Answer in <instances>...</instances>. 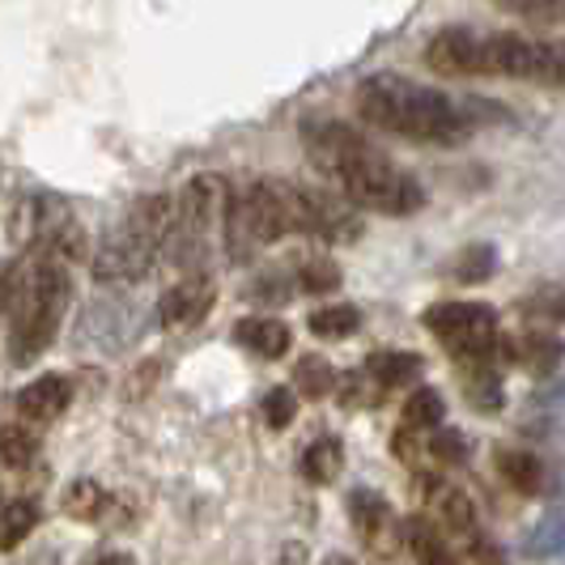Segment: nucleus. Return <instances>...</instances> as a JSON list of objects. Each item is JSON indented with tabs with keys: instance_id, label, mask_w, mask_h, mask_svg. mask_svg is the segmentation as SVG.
Wrapping results in <instances>:
<instances>
[{
	"instance_id": "f257e3e1",
	"label": "nucleus",
	"mask_w": 565,
	"mask_h": 565,
	"mask_svg": "<svg viewBox=\"0 0 565 565\" xmlns=\"http://www.w3.org/2000/svg\"><path fill=\"white\" fill-rule=\"evenodd\" d=\"M302 145L315 167L340 188V196L353 200L358 209L383 213V217H408L425 204L422 183L408 170H399L392 158H383L344 119H307Z\"/></svg>"
},
{
	"instance_id": "f03ea898",
	"label": "nucleus",
	"mask_w": 565,
	"mask_h": 565,
	"mask_svg": "<svg viewBox=\"0 0 565 565\" xmlns=\"http://www.w3.org/2000/svg\"><path fill=\"white\" fill-rule=\"evenodd\" d=\"M358 115L374 128H383V132L429 145L463 141L477 124L468 115V107L455 103L451 94L408 82L399 73H374L358 85Z\"/></svg>"
},
{
	"instance_id": "7ed1b4c3",
	"label": "nucleus",
	"mask_w": 565,
	"mask_h": 565,
	"mask_svg": "<svg viewBox=\"0 0 565 565\" xmlns=\"http://www.w3.org/2000/svg\"><path fill=\"white\" fill-rule=\"evenodd\" d=\"M68 302H73V281L60 255H39L30 259L26 273L13 277V294H9V362L13 366H34L52 349Z\"/></svg>"
},
{
	"instance_id": "20e7f679",
	"label": "nucleus",
	"mask_w": 565,
	"mask_h": 565,
	"mask_svg": "<svg viewBox=\"0 0 565 565\" xmlns=\"http://www.w3.org/2000/svg\"><path fill=\"white\" fill-rule=\"evenodd\" d=\"M170 230H174V196L137 200L94 255V281L137 285L170 243Z\"/></svg>"
},
{
	"instance_id": "39448f33",
	"label": "nucleus",
	"mask_w": 565,
	"mask_h": 565,
	"mask_svg": "<svg viewBox=\"0 0 565 565\" xmlns=\"http://www.w3.org/2000/svg\"><path fill=\"white\" fill-rule=\"evenodd\" d=\"M302 234V188L289 179H255L247 192H234L226 217V252L234 264H247L259 247Z\"/></svg>"
},
{
	"instance_id": "423d86ee",
	"label": "nucleus",
	"mask_w": 565,
	"mask_h": 565,
	"mask_svg": "<svg viewBox=\"0 0 565 565\" xmlns=\"http://www.w3.org/2000/svg\"><path fill=\"white\" fill-rule=\"evenodd\" d=\"M230 200H234V192H230L226 174L204 170V174H192L183 183V192L174 196V230H170L167 243L179 264H196L213 238V230L226 234Z\"/></svg>"
},
{
	"instance_id": "0eeeda50",
	"label": "nucleus",
	"mask_w": 565,
	"mask_h": 565,
	"mask_svg": "<svg viewBox=\"0 0 565 565\" xmlns=\"http://www.w3.org/2000/svg\"><path fill=\"white\" fill-rule=\"evenodd\" d=\"M422 323L455 362H489L502 349L498 311L489 302H438L422 315Z\"/></svg>"
},
{
	"instance_id": "6e6552de",
	"label": "nucleus",
	"mask_w": 565,
	"mask_h": 565,
	"mask_svg": "<svg viewBox=\"0 0 565 565\" xmlns=\"http://www.w3.org/2000/svg\"><path fill=\"white\" fill-rule=\"evenodd\" d=\"M349 519L358 527V536L366 544L374 557L392 562L399 548H404V523L396 519V510L387 507L374 489H353L349 493Z\"/></svg>"
},
{
	"instance_id": "1a4fd4ad",
	"label": "nucleus",
	"mask_w": 565,
	"mask_h": 565,
	"mask_svg": "<svg viewBox=\"0 0 565 565\" xmlns=\"http://www.w3.org/2000/svg\"><path fill=\"white\" fill-rule=\"evenodd\" d=\"M484 39L472 26H447L425 43V64L438 77H484Z\"/></svg>"
},
{
	"instance_id": "9d476101",
	"label": "nucleus",
	"mask_w": 565,
	"mask_h": 565,
	"mask_svg": "<svg viewBox=\"0 0 565 565\" xmlns=\"http://www.w3.org/2000/svg\"><path fill=\"white\" fill-rule=\"evenodd\" d=\"M353 200L337 196V192H319V188H302V234H315L323 243H353L362 238V222L349 209Z\"/></svg>"
},
{
	"instance_id": "9b49d317",
	"label": "nucleus",
	"mask_w": 565,
	"mask_h": 565,
	"mask_svg": "<svg viewBox=\"0 0 565 565\" xmlns=\"http://www.w3.org/2000/svg\"><path fill=\"white\" fill-rule=\"evenodd\" d=\"M213 298H217V285L209 273H188L179 285H170L158 302V323L167 332H188L196 328L204 315L213 311Z\"/></svg>"
},
{
	"instance_id": "f8f14e48",
	"label": "nucleus",
	"mask_w": 565,
	"mask_h": 565,
	"mask_svg": "<svg viewBox=\"0 0 565 565\" xmlns=\"http://www.w3.org/2000/svg\"><path fill=\"white\" fill-rule=\"evenodd\" d=\"M68 404H73V383L64 374H43L18 392V417L30 425H47L56 422Z\"/></svg>"
},
{
	"instance_id": "ddd939ff",
	"label": "nucleus",
	"mask_w": 565,
	"mask_h": 565,
	"mask_svg": "<svg viewBox=\"0 0 565 565\" xmlns=\"http://www.w3.org/2000/svg\"><path fill=\"white\" fill-rule=\"evenodd\" d=\"M429 502H434V510H438V519H443V527L451 532V536L463 540V548L472 544L477 536H484L481 532V519H477V507H472V498L463 493V489H455V484H443V481H429Z\"/></svg>"
},
{
	"instance_id": "4468645a",
	"label": "nucleus",
	"mask_w": 565,
	"mask_h": 565,
	"mask_svg": "<svg viewBox=\"0 0 565 565\" xmlns=\"http://www.w3.org/2000/svg\"><path fill=\"white\" fill-rule=\"evenodd\" d=\"M510 362L527 366L532 374H553L565 362V344L548 328H527L507 344Z\"/></svg>"
},
{
	"instance_id": "2eb2a0df",
	"label": "nucleus",
	"mask_w": 565,
	"mask_h": 565,
	"mask_svg": "<svg viewBox=\"0 0 565 565\" xmlns=\"http://www.w3.org/2000/svg\"><path fill=\"white\" fill-rule=\"evenodd\" d=\"M404 544L413 548L417 565H459L447 532H438V523L425 519V514H413V519L404 523Z\"/></svg>"
},
{
	"instance_id": "dca6fc26",
	"label": "nucleus",
	"mask_w": 565,
	"mask_h": 565,
	"mask_svg": "<svg viewBox=\"0 0 565 565\" xmlns=\"http://www.w3.org/2000/svg\"><path fill=\"white\" fill-rule=\"evenodd\" d=\"M234 340H238V344H247V349L259 353V358L277 362V358L289 353L294 332L285 328L281 319H238V323H234Z\"/></svg>"
},
{
	"instance_id": "f3484780",
	"label": "nucleus",
	"mask_w": 565,
	"mask_h": 565,
	"mask_svg": "<svg viewBox=\"0 0 565 565\" xmlns=\"http://www.w3.org/2000/svg\"><path fill=\"white\" fill-rule=\"evenodd\" d=\"M362 370H366L383 392H396V387H413V383L422 379V358H417V353L387 349V353H370Z\"/></svg>"
},
{
	"instance_id": "a211bd4d",
	"label": "nucleus",
	"mask_w": 565,
	"mask_h": 565,
	"mask_svg": "<svg viewBox=\"0 0 565 565\" xmlns=\"http://www.w3.org/2000/svg\"><path fill=\"white\" fill-rule=\"evenodd\" d=\"M463 396L477 413H498L507 404V392H502V379L493 374L489 362H463Z\"/></svg>"
},
{
	"instance_id": "6ab92c4d",
	"label": "nucleus",
	"mask_w": 565,
	"mask_h": 565,
	"mask_svg": "<svg viewBox=\"0 0 565 565\" xmlns=\"http://www.w3.org/2000/svg\"><path fill=\"white\" fill-rule=\"evenodd\" d=\"M111 493L98 481H73L64 489V514L77 523H103L111 514Z\"/></svg>"
},
{
	"instance_id": "aec40b11",
	"label": "nucleus",
	"mask_w": 565,
	"mask_h": 565,
	"mask_svg": "<svg viewBox=\"0 0 565 565\" xmlns=\"http://www.w3.org/2000/svg\"><path fill=\"white\" fill-rule=\"evenodd\" d=\"M39 523V507L34 498H4V510H0V553H13L22 548L26 536Z\"/></svg>"
},
{
	"instance_id": "412c9836",
	"label": "nucleus",
	"mask_w": 565,
	"mask_h": 565,
	"mask_svg": "<svg viewBox=\"0 0 565 565\" xmlns=\"http://www.w3.org/2000/svg\"><path fill=\"white\" fill-rule=\"evenodd\" d=\"M519 315L532 323V328H562L565 323V285H540L532 289L523 302H519Z\"/></svg>"
},
{
	"instance_id": "4be33fe9",
	"label": "nucleus",
	"mask_w": 565,
	"mask_h": 565,
	"mask_svg": "<svg viewBox=\"0 0 565 565\" xmlns=\"http://www.w3.org/2000/svg\"><path fill=\"white\" fill-rule=\"evenodd\" d=\"M498 472H502V481H507L514 493H523V498H532L540 484H544V468H540L536 455L514 451V447H502V451H498Z\"/></svg>"
},
{
	"instance_id": "5701e85b",
	"label": "nucleus",
	"mask_w": 565,
	"mask_h": 565,
	"mask_svg": "<svg viewBox=\"0 0 565 565\" xmlns=\"http://www.w3.org/2000/svg\"><path fill=\"white\" fill-rule=\"evenodd\" d=\"M344 468V447L337 438H315L311 447L302 451V477L311 484H332Z\"/></svg>"
},
{
	"instance_id": "b1692460",
	"label": "nucleus",
	"mask_w": 565,
	"mask_h": 565,
	"mask_svg": "<svg viewBox=\"0 0 565 565\" xmlns=\"http://www.w3.org/2000/svg\"><path fill=\"white\" fill-rule=\"evenodd\" d=\"M337 370H332V362L328 358H315V353H307L298 366H294V392L307 399H323L337 392Z\"/></svg>"
},
{
	"instance_id": "393cba45",
	"label": "nucleus",
	"mask_w": 565,
	"mask_h": 565,
	"mask_svg": "<svg viewBox=\"0 0 565 565\" xmlns=\"http://www.w3.org/2000/svg\"><path fill=\"white\" fill-rule=\"evenodd\" d=\"M30 422H18V425H4L0 429V468H9V472H22L34 463V455H39V434L26 429Z\"/></svg>"
},
{
	"instance_id": "a878e982",
	"label": "nucleus",
	"mask_w": 565,
	"mask_h": 565,
	"mask_svg": "<svg viewBox=\"0 0 565 565\" xmlns=\"http://www.w3.org/2000/svg\"><path fill=\"white\" fill-rule=\"evenodd\" d=\"M307 328H311L319 340H344L362 328V311H358V307H349V302H332V307L311 311Z\"/></svg>"
},
{
	"instance_id": "bb28decb",
	"label": "nucleus",
	"mask_w": 565,
	"mask_h": 565,
	"mask_svg": "<svg viewBox=\"0 0 565 565\" xmlns=\"http://www.w3.org/2000/svg\"><path fill=\"white\" fill-rule=\"evenodd\" d=\"M493 273H498V247L493 243H472V247H463V252L455 255L451 277L459 285H481Z\"/></svg>"
},
{
	"instance_id": "cd10ccee",
	"label": "nucleus",
	"mask_w": 565,
	"mask_h": 565,
	"mask_svg": "<svg viewBox=\"0 0 565 565\" xmlns=\"http://www.w3.org/2000/svg\"><path fill=\"white\" fill-rule=\"evenodd\" d=\"M294 285L302 294H337L340 289V268L323 255H298V268H294Z\"/></svg>"
},
{
	"instance_id": "c85d7f7f",
	"label": "nucleus",
	"mask_w": 565,
	"mask_h": 565,
	"mask_svg": "<svg viewBox=\"0 0 565 565\" xmlns=\"http://www.w3.org/2000/svg\"><path fill=\"white\" fill-rule=\"evenodd\" d=\"M443 417H447V399H443V392H434V387H417L413 396L404 399V422L399 425L434 429V425H443Z\"/></svg>"
},
{
	"instance_id": "c756f323",
	"label": "nucleus",
	"mask_w": 565,
	"mask_h": 565,
	"mask_svg": "<svg viewBox=\"0 0 565 565\" xmlns=\"http://www.w3.org/2000/svg\"><path fill=\"white\" fill-rule=\"evenodd\" d=\"M425 447H429V459H434V463H447V468L463 463V459L472 455V443H468L459 429H447V425H434V429L425 434Z\"/></svg>"
},
{
	"instance_id": "7c9ffc66",
	"label": "nucleus",
	"mask_w": 565,
	"mask_h": 565,
	"mask_svg": "<svg viewBox=\"0 0 565 565\" xmlns=\"http://www.w3.org/2000/svg\"><path fill=\"white\" fill-rule=\"evenodd\" d=\"M562 548H565V514L562 510H548L536 527H532V536H527V553L532 557H553Z\"/></svg>"
},
{
	"instance_id": "2f4dec72",
	"label": "nucleus",
	"mask_w": 565,
	"mask_h": 565,
	"mask_svg": "<svg viewBox=\"0 0 565 565\" xmlns=\"http://www.w3.org/2000/svg\"><path fill=\"white\" fill-rule=\"evenodd\" d=\"M502 13L527 18V22H565V0H493Z\"/></svg>"
},
{
	"instance_id": "473e14b6",
	"label": "nucleus",
	"mask_w": 565,
	"mask_h": 565,
	"mask_svg": "<svg viewBox=\"0 0 565 565\" xmlns=\"http://www.w3.org/2000/svg\"><path fill=\"white\" fill-rule=\"evenodd\" d=\"M259 413H264V425L268 429H289L294 417H298V392H289V387H273L264 404H259Z\"/></svg>"
},
{
	"instance_id": "72a5a7b5",
	"label": "nucleus",
	"mask_w": 565,
	"mask_h": 565,
	"mask_svg": "<svg viewBox=\"0 0 565 565\" xmlns=\"http://www.w3.org/2000/svg\"><path fill=\"white\" fill-rule=\"evenodd\" d=\"M468 557H472L477 565H507L502 562V548H498V544H489L484 536H477L472 544H468Z\"/></svg>"
},
{
	"instance_id": "f704fd0d",
	"label": "nucleus",
	"mask_w": 565,
	"mask_h": 565,
	"mask_svg": "<svg viewBox=\"0 0 565 565\" xmlns=\"http://www.w3.org/2000/svg\"><path fill=\"white\" fill-rule=\"evenodd\" d=\"M13 277H18L13 268H0V315L9 311V294H13Z\"/></svg>"
},
{
	"instance_id": "c9c22d12",
	"label": "nucleus",
	"mask_w": 565,
	"mask_h": 565,
	"mask_svg": "<svg viewBox=\"0 0 565 565\" xmlns=\"http://www.w3.org/2000/svg\"><path fill=\"white\" fill-rule=\"evenodd\" d=\"M98 565H137V562H132L128 553H111V557H103Z\"/></svg>"
},
{
	"instance_id": "e433bc0d",
	"label": "nucleus",
	"mask_w": 565,
	"mask_h": 565,
	"mask_svg": "<svg viewBox=\"0 0 565 565\" xmlns=\"http://www.w3.org/2000/svg\"><path fill=\"white\" fill-rule=\"evenodd\" d=\"M323 565H358V562H349V557H340V553H332V557H328Z\"/></svg>"
},
{
	"instance_id": "4c0bfd02",
	"label": "nucleus",
	"mask_w": 565,
	"mask_h": 565,
	"mask_svg": "<svg viewBox=\"0 0 565 565\" xmlns=\"http://www.w3.org/2000/svg\"><path fill=\"white\" fill-rule=\"evenodd\" d=\"M0 510H4V498H0Z\"/></svg>"
}]
</instances>
